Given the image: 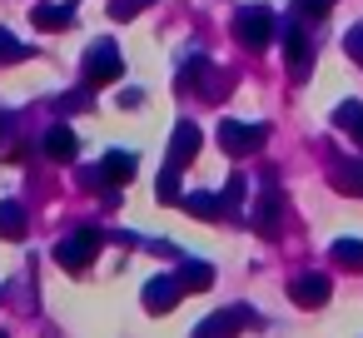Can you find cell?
<instances>
[{
    "mask_svg": "<svg viewBox=\"0 0 363 338\" xmlns=\"http://www.w3.org/2000/svg\"><path fill=\"white\" fill-rule=\"evenodd\" d=\"M234 35H239L244 50H269V45L284 35V26H279V16H274L269 6H244V11L234 16Z\"/></svg>",
    "mask_w": 363,
    "mask_h": 338,
    "instance_id": "6da1fadb",
    "label": "cell"
},
{
    "mask_svg": "<svg viewBox=\"0 0 363 338\" xmlns=\"http://www.w3.org/2000/svg\"><path fill=\"white\" fill-rule=\"evenodd\" d=\"M100 244H105L100 229H90V224H85V229H70V234L55 244V264L70 269V274H85V269L100 259Z\"/></svg>",
    "mask_w": 363,
    "mask_h": 338,
    "instance_id": "7a4b0ae2",
    "label": "cell"
},
{
    "mask_svg": "<svg viewBox=\"0 0 363 338\" xmlns=\"http://www.w3.org/2000/svg\"><path fill=\"white\" fill-rule=\"evenodd\" d=\"M85 85L95 90V85H115L120 75H125V55H120V45L115 40H100V45H90L85 50Z\"/></svg>",
    "mask_w": 363,
    "mask_h": 338,
    "instance_id": "3957f363",
    "label": "cell"
},
{
    "mask_svg": "<svg viewBox=\"0 0 363 338\" xmlns=\"http://www.w3.org/2000/svg\"><path fill=\"white\" fill-rule=\"evenodd\" d=\"M259 323V313L249 308V303H229V308H219V313H209L189 338H234L239 328H254Z\"/></svg>",
    "mask_w": 363,
    "mask_h": 338,
    "instance_id": "277c9868",
    "label": "cell"
},
{
    "mask_svg": "<svg viewBox=\"0 0 363 338\" xmlns=\"http://www.w3.org/2000/svg\"><path fill=\"white\" fill-rule=\"evenodd\" d=\"M279 45H284L289 75H294V80H308V70H313V35H308L303 26H284Z\"/></svg>",
    "mask_w": 363,
    "mask_h": 338,
    "instance_id": "5b68a950",
    "label": "cell"
},
{
    "mask_svg": "<svg viewBox=\"0 0 363 338\" xmlns=\"http://www.w3.org/2000/svg\"><path fill=\"white\" fill-rule=\"evenodd\" d=\"M264 140H269V125H244V120H224V125H219L224 154H259Z\"/></svg>",
    "mask_w": 363,
    "mask_h": 338,
    "instance_id": "8992f818",
    "label": "cell"
},
{
    "mask_svg": "<svg viewBox=\"0 0 363 338\" xmlns=\"http://www.w3.org/2000/svg\"><path fill=\"white\" fill-rule=\"evenodd\" d=\"M279 219H284V189H279V179L269 174V179L259 184V204H254V229H259V234H279Z\"/></svg>",
    "mask_w": 363,
    "mask_h": 338,
    "instance_id": "52a82bcc",
    "label": "cell"
},
{
    "mask_svg": "<svg viewBox=\"0 0 363 338\" xmlns=\"http://www.w3.org/2000/svg\"><path fill=\"white\" fill-rule=\"evenodd\" d=\"M328 293H333L328 274L303 269V274H294V278H289V298H294L298 308H323V303H328Z\"/></svg>",
    "mask_w": 363,
    "mask_h": 338,
    "instance_id": "ba28073f",
    "label": "cell"
},
{
    "mask_svg": "<svg viewBox=\"0 0 363 338\" xmlns=\"http://www.w3.org/2000/svg\"><path fill=\"white\" fill-rule=\"evenodd\" d=\"M184 80H194L204 100H224V90H229V75H224L219 65H209L204 55H189V60H184Z\"/></svg>",
    "mask_w": 363,
    "mask_h": 338,
    "instance_id": "9c48e42d",
    "label": "cell"
},
{
    "mask_svg": "<svg viewBox=\"0 0 363 338\" xmlns=\"http://www.w3.org/2000/svg\"><path fill=\"white\" fill-rule=\"evenodd\" d=\"M179 293H184V283H179L174 274H155V278L145 283V293H140V298H145V308H150V313H169V308L179 303Z\"/></svg>",
    "mask_w": 363,
    "mask_h": 338,
    "instance_id": "30bf717a",
    "label": "cell"
},
{
    "mask_svg": "<svg viewBox=\"0 0 363 338\" xmlns=\"http://www.w3.org/2000/svg\"><path fill=\"white\" fill-rule=\"evenodd\" d=\"M194 154H199V125H194V120H179L174 135H169V164L184 169Z\"/></svg>",
    "mask_w": 363,
    "mask_h": 338,
    "instance_id": "8fae6325",
    "label": "cell"
},
{
    "mask_svg": "<svg viewBox=\"0 0 363 338\" xmlns=\"http://www.w3.org/2000/svg\"><path fill=\"white\" fill-rule=\"evenodd\" d=\"M135 169H140V159H135V150H110V154L100 159V174H105V184H110V189H120V184H130V179H135Z\"/></svg>",
    "mask_w": 363,
    "mask_h": 338,
    "instance_id": "7c38bea8",
    "label": "cell"
},
{
    "mask_svg": "<svg viewBox=\"0 0 363 338\" xmlns=\"http://www.w3.org/2000/svg\"><path fill=\"white\" fill-rule=\"evenodd\" d=\"M40 150H45V159H55V164H70V159L80 154V140H75V130H70V125H55V130L40 140Z\"/></svg>",
    "mask_w": 363,
    "mask_h": 338,
    "instance_id": "4fadbf2b",
    "label": "cell"
},
{
    "mask_svg": "<svg viewBox=\"0 0 363 338\" xmlns=\"http://www.w3.org/2000/svg\"><path fill=\"white\" fill-rule=\"evenodd\" d=\"M333 130H343L353 145H363V100H343L333 110Z\"/></svg>",
    "mask_w": 363,
    "mask_h": 338,
    "instance_id": "5bb4252c",
    "label": "cell"
},
{
    "mask_svg": "<svg viewBox=\"0 0 363 338\" xmlns=\"http://www.w3.org/2000/svg\"><path fill=\"white\" fill-rule=\"evenodd\" d=\"M30 21H35V30H65V26H75V0L70 6H35Z\"/></svg>",
    "mask_w": 363,
    "mask_h": 338,
    "instance_id": "9a60e30c",
    "label": "cell"
},
{
    "mask_svg": "<svg viewBox=\"0 0 363 338\" xmlns=\"http://www.w3.org/2000/svg\"><path fill=\"white\" fill-rule=\"evenodd\" d=\"M179 204H184V214H199V219H224V214H229V209H224V199H219V194H204V189L184 194Z\"/></svg>",
    "mask_w": 363,
    "mask_h": 338,
    "instance_id": "2e32d148",
    "label": "cell"
},
{
    "mask_svg": "<svg viewBox=\"0 0 363 338\" xmlns=\"http://www.w3.org/2000/svg\"><path fill=\"white\" fill-rule=\"evenodd\" d=\"M179 283L194 288V293H204V288L214 283V264H204V259H184V264H179Z\"/></svg>",
    "mask_w": 363,
    "mask_h": 338,
    "instance_id": "e0dca14e",
    "label": "cell"
},
{
    "mask_svg": "<svg viewBox=\"0 0 363 338\" xmlns=\"http://www.w3.org/2000/svg\"><path fill=\"white\" fill-rule=\"evenodd\" d=\"M0 239H26V209L16 199H0Z\"/></svg>",
    "mask_w": 363,
    "mask_h": 338,
    "instance_id": "ac0fdd59",
    "label": "cell"
},
{
    "mask_svg": "<svg viewBox=\"0 0 363 338\" xmlns=\"http://www.w3.org/2000/svg\"><path fill=\"white\" fill-rule=\"evenodd\" d=\"M328 254H333V264H343V269H363V239H338Z\"/></svg>",
    "mask_w": 363,
    "mask_h": 338,
    "instance_id": "d6986e66",
    "label": "cell"
},
{
    "mask_svg": "<svg viewBox=\"0 0 363 338\" xmlns=\"http://www.w3.org/2000/svg\"><path fill=\"white\" fill-rule=\"evenodd\" d=\"M333 184H338V189H348V194H363V159L338 164V169H333Z\"/></svg>",
    "mask_w": 363,
    "mask_h": 338,
    "instance_id": "ffe728a7",
    "label": "cell"
},
{
    "mask_svg": "<svg viewBox=\"0 0 363 338\" xmlns=\"http://www.w3.org/2000/svg\"><path fill=\"white\" fill-rule=\"evenodd\" d=\"M219 199H224V209H244V199H249V179H244V174H229V184L219 189Z\"/></svg>",
    "mask_w": 363,
    "mask_h": 338,
    "instance_id": "44dd1931",
    "label": "cell"
},
{
    "mask_svg": "<svg viewBox=\"0 0 363 338\" xmlns=\"http://www.w3.org/2000/svg\"><path fill=\"white\" fill-rule=\"evenodd\" d=\"M150 6H155V0H110V21L125 26V21H135L140 11H150Z\"/></svg>",
    "mask_w": 363,
    "mask_h": 338,
    "instance_id": "7402d4cb",
    "label": "cell"
},
{
    "mask_svg": "<svg viewBox=\"0 0 363 338\" xmlns=\"http://www.w3.org/2000/svg\"><path fill=\"white\" fill-rule=\"evenodd\" d=\"M155 189H160V199H164V204H179V169H174V164H164V169H160V179H155Z\"/></svg>",
    "mask_w": 363,
    "mask_h": 338,
    "instance_id": "603a6c76",
    "label": "cell"
},
{
    "mask_svg": "<svg viewBox=\"0 0 363 338\" xmlns=\"http://www.w3.org/2000/svg\"><path fill=\"white\" fill-rule=\"evenodd\" d=\"M26 55H30V50H26V40H16L11 30H0V60L11 65V60H26Z\"/></svg>",
    "mask_w": 363,
    "mask_h": 338,
    "instance_id": "cb8c5ba5",
    "label": "cell"
},
{
    "mask_svg": "<svg viewBox=\"0 0 363 338\" xmlns=\"http://www.w3.org/2000/svg\"><path fill=\"white\" fill-rule=\"evenodd\" d=\"M328 11H333V0H294V16H298V21H308V16L318 21V16H328Z\"/></svg>",
    "mask_w": 363,
    "mask_h": 338,
    "instance_id": "d4e9b609",
    "label": "cell"
},
{
    "mask_svg": "<svg viewBox=\"0 0 363 338\" xmlns=\"http://www.w3.org/2000/svg\"><path fill=\"white\" fill-rule=\"evenodd\" d=\"M343 50H348V55H353V60L363 65V26H353V30L343 35Z\"/></svg>",
    "mask_w": 363,
    "mask_h": 338,
    "instance_id": "484cf974",
    "label": "cell"
},
{
    "mask_svg": "<svg viewBox=\"0 0 363 338\" xmlns=\"http://www.w3.org/2000/svg\"><path fill=\"white\" fill-rule=\"evenodd\" d=\"M60 110H90V85H85V90H70V95L60 100Z\"/></svg>",
    "mask_w": 363,
    "mask_h": 338,
    "instance_id": "4316f807",
    "label": "cell"
},
{
    "mask_svg": "<svg viewBox=\"0 0 363 338\" xmlns=\"http://www.w3.org/2000/svg\"><path fill=\"white\" fill-rule=\"evenodd\" d=\"M140 100H145V90H135V85H130V90H120V105H125V110H135Z\"/></svg>",
    "mask_w": 363,
    "mask_h": 338,
    "instance_id": "83f0119b",
    "label": "cell"
},
{
    "mask_svg": "<svg viewBox=\"0 0 363 338\" xmlns=\"http://www.w3.org/2000/svg\"><path fill=\"white\" fill-rule=\"evenodd\" d=\"M6 135H11V115L0 110V145H6Z\"/></svg>",
    "mask_w": 363,
    "mask_h": 338,
    "instance_id": "f1b7e54d",
    "label": "cell"
},
{
    "mask_svg": "<svg viewBox=\"0 0 363 338\" xmlns=\"http://www.w3.org/2000/svg\"><path fill=\"white\" fill-rule=\"evenodd\" d=\"M0 338H6V333H0Z\"/></svg>",
    "mask_w": 363,
    "mask_h": 338,
    "instance_id": "f546056e",
    "label": "cell"
}]
</instances>
